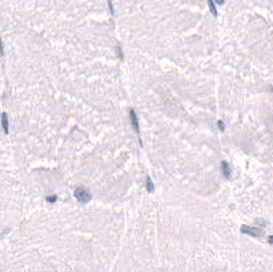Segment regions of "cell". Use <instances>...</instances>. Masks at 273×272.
Here are the masks:
<instances>
[{"label": "cell", "mask_w": 273, "mask_h": 272, "mask_svg": "<svg viewBox=\"0 0 273 272\" xmlns=\"http://www.w3.org/2000/svg\"><path fill=\"white\" fill-rule=\"evenodd\" d=\"M74 197L77 198L78 202H81V204H86V202L90 201L92 196L90 193H89V190H86L85 187H77L74 191Z\"/></svg>", "instance_id": "obj_1"}, {"label": "cell", "mask_w": 273, "mask_h": 272, "mask_svg": "<svg viewBox=\"0 0 273 272\" xmlns=\"http://www.w3.org/2000/svg\"><path fill=\"white\" fill-rule=\"evenodd\" d=\"M242 234H247V235L255 237V238H261L264 235V230L258 228V227H250V226H242L240 227Z\"/></svg>", "instance_id": "obj_2"}, {"label": "cell", "mask_w": 273, "mask_h": 272, "mask_svg": "<svg viewBox=\"0 0 273 272\" xmlns=\"http://www.w3.org/2000/svg\"><path fill=\"white\" fill-rule=\"evenodd\" d=\"M130 122H131V126L135 130V133L139 134V122H138V116L134 109H130Z\"/></svg>", "instance_id": "obj_3"}, {"label": "cell", "mask_w": 273, "mask_h": 272, "mask_svg": "<svg viewBox=\"0 0 273 272\" xmlns=\"http://www.w3.org/2000/svg\"><path fill=\"white\" fill-rule=\"evenodd\" d=\"M206 3H208V8H209L210 14L216 18V16L219 15V11H217V4L215 3V0H206Z\"/></svg>", "instance_id": "obj_4"}, {"label": "cell", "mask_w": 273, "mask_h": 272, "mask_svg": "<svg viewBox=\"0 0 273 272\" xmlns=\"http://www.w3.org/2000/svg\"><path fill=\"white\" fill-rule=\"evenodd\" d=\"M221 168H223V174H224V177H225V179H230L231 170H230V166H228L227 161H223V163H221Z\"/></svg>", "instance_id": "obj_5"}, {"label": "cell", "mask_w": 273, "mask_h": 272, "mask_svg": "<svg viewBox=\"0 0 273 272\" xmlns=\"http://www.w3.org/2000/svg\"><path fill=\"white\" fill-rule=\"evenodd\" d=\"M2 125H3V130L6 134H8V118H7L6 113L2 115Z\"/></svg>", "instance_id": "obj_6"}, {"label": "cell", "mask_w": 273, "mask_h": 272, "mask_svg": "<svg viewBox=\"0 0 273 272\" xmlns=\"http://www.w3.org/2000/svg\"><path fill=\"white\" fill-rule=\"evenodd\" d=\"M146 190H148V193H153L154 191V185H153V182H152V179L149 177L146 178Z\"/></svg>", "instance_id": "obj_7"}, {"label": "cell", "mask_w": 273, "mask_h": 272, "mask_svg": "<svg viewBox=\"0 0 273 272\" xmlns=\"http://www.w3.org/2000/svg\"><path fill=\"white\" fill-rule=\"evenodd\" d=\"M107 6H108L109 14L113 16V15H115V7H113V2H112V0H107Z\"/></svg>", "instance_id": "obj_8"}, {"label": "cell", "mask_w": 273, "mask_h": 272, "mask_svg": "<svg viewBox=\"0 0 273 272\" xmlns=\"http://www.w3.org/2000/svg\"><path fill=\"white\" fill-rule=\"evenodd\" d=\"M56 200H57L56 196H48V197H47V201L49 202V204H52V202H56Z\"/></svg>", "instance_id": "obj_9"}, {"label": "cell", "mask_w": 273, "mask_h": 272, "mask_svg": "<svg viewBox=\"0 0 273 272\" xmlns=\"http://www.w3.org/2000/svg\"><path fill=\"white\" fill-rule=\"evenodd\" d=\"M217 127H219V129L221 130V131H224V129H225V127H224L223 120H219V122H217Z\"/></svg>", "instance_id": "obj_10"}, {"label": "cell", "mask_w": 273, "mask_h": 272, "mask_svg": "<svg viewBox=\"0 0 273 272\" xmlns=\"http://www.w3.org/2000/svg\"><path fill=\"white\" fill-rule=\"evenodd\" d=\"M117 56L120 58V59H123V53H122V48L117 47Z\"/></svg>", "instance_id": "obj_11"}, {"label": "cell", "mask_w": 273, "mask_h": 272, "mask_svg": "<svg viewBox=\"0 0 273 272\" xmlns=\"http://www.w3.org/2000/svg\"><path fill=\"white\" fill-rule=\"evenodd\" d=\"M215 3L217 6H223L224 3H225V0H215Z\"/></svg>", "instance_id": "obj_12"}, {"label": "cell", "mask_w": 273, "mask_h": 272, "mask_svg": "<svg viewBox=\"0 0 273 272\" xmlns=\"http://www.w3.org/2000/svg\"><path fill=\"white\" fill-rule=\"evenodd\" d=\"M268 241H269V243H271V245L273 246V235H271V237H269V238H268Z\"/></svg>", "instance_id": "obj_13"}]
</instances>
